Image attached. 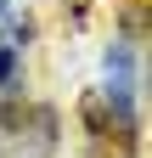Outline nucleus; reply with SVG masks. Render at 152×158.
<instances>
[{"label":"nucleus","instance_id":"39448f33","mask_svg":"<svg viewBox=\"0 0 152 158\" xmlns=\"http://www.w3.org/2000/svg\"><path fill=\"white\" fill-rule=\"evenodd\" d=\"M28 113H34V102H23V96H0V135L23 130V124H28Z\"/></svg>","mask_w":152,"mask_h":158},{"label":"nucleus","instance_id":"7ed1b4c3","mask_svg":"<svg viewBox=\"0 0 152 158\" xmlns=\"http://www.w3.org/2000/svg\"><path fill=\"white\" fill-rule=\"evenodd\" d=\"M118 40H130V45H141L146 28H152V17H146V0H130V6H118Z\"/></svg>","mask_w":152,"mask_h":158},{"label":"nucleus","instance_id":"f257e3e1","mask_svg":"<svg viewBox=\"0 0 152 158\" xmlns=\"http://www.w3.org/2000/svg\"><path fill=\"white\" fill-rule=\"evenodd\" d=\"M56 141H62V107L34 102L23 130L0 135V158H56Z\"/></svg>","mask_w":152,"mask_h":158},{"label":"nucleus","instance_id":"6e6552de","mask_svg":"<svg viewBox=\"0 0 152 158\" xmlns=\"http://www.w3.org/2000/svg\"><path fill=\"white\" fill-rule=\"evenodd\" d=\"M6 11H11V0H0V17H6Z\"/></svg>","mask_w":152,"mask_h":158},{"label":"nucleus","instance_id":"20e7f679","mask_svg":"<svg viewBox=\"0 0 152 158\" xmlns=\"http://www.w3.org/2000/svg\"><path fill=\"white\" fill-rule=\"evenodd\" d=\"M79 124H85L90 141H107V130H113V124H107V107H102V96H96V90H85V96H79Z\"/></svg>","mask_w":152,"mask_h":158},{"label":"nucleus","instance_id":"423d86ee","mask_svg":"<svg viewBox=\"0 0 152 158\" xmlns=\"http://www.w3.org/2000/svg\"><path fill=\"white\" fill-rule=\"evenodd\" d=\"M85 158H130V152H124V147H113V141H90Z\"/></svg>","mask_w":152,"mask_h":158},{"label":"nucleus","instance_id":"f03ea898","mask_svg":"<svg viewBox=\"0 0 152 158\" xmlns=\"http://www.w3.org/2000/svg\"><path fill=\"white\" fill-rule=\"evenodd\" d=\"M23 79H28L23 45H6L0 40V96H23Z\"/></svg>","mask_w":152,"mask_h":158},{"label":"nucleus","instance_id":"0eeeda50","mask_svg":"<svg viewBox=\"0 0 152 158\" xmlns=\"http://www.w3.org/2000/svg\"><path fill=\"white\" fill-rule=\"evenodd\" d=\"M68 17H73L68 28H85V23H90V6H85V0H73V11H68Z\"/></svg>","mask_w":152,"mask_h":158}]
</instances>
